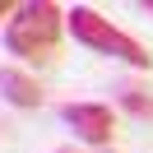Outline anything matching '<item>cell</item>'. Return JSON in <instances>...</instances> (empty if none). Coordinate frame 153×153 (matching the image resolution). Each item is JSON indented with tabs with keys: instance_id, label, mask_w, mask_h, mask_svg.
Segmentation results:
<instances>
[{
	"instance_id": "obj_1",
	"label": "cell",
	"mask_w": 153,
	"mask_h": 153,
	"mask_svg": "<svg viewBox=\"0 0 153 153\" xmlns=\"http://www.w3.org/2000/svg\"><path fill=\"white\" fill-rule=\"evenodd\" d=\"M60 33H65V10L56 0H23L5 23V51L28 65H47L60 51Z\"/></svg>"
},
{
	"instance_id": "obj_2",
	"label": "cell",
	"mask_w": 153,
	"mask_h": 153,
	"mask_svg": "<svg viewBox=\"0 0 153 153\" xmlns=\"http://www.w3.org/2000/svg\"><path fill=\"white\" fill-rule=\"evenodd\" d=\"M65 28H70V37H74L79 47L97 51V56H116V60H125V65H134V70H153L149 47L134 42L130 33H121L111 19H102L93 5H74V10H65Z\"/></svg>"
},
{
	"instance_id": "obj_3",
	"label": "cell",
	"mask_w": 153,
	"mask_h": 153,
	"mask_svg": "<svg viewBox=\"0 0 153 153\" xmlns=\"http://www.w3.org/2000/svg\"><path fill=\"white\" fill-rule=\"evenodd\" d=\"M60 121L74 130L79 144H88V149H107V144L116 139V111L107 102H65L60 107Z\"/></svg>"
},
{
	"instance_id": "obj_4",
	"label": "cell",
	"mask_w": 153,
	"mask_h": 153,
	"mask_svg": "<svg viewBox=\"0 0 153 153\" xmlns=\"http://www.w3.org/2000/svg\"><path fill=\"white\" fill-rule=\"evenodd\" d=\"M0 97L10 107H19V111H37V107L47 102L37 74H28L23 65H0Z\"/></svg>"
},
{
	"instance_id": "obj_5",
	"label": "cell",
	"mask_w": 153,
	"mask_h": 153,
	"mask_svg": "<svg viewBox=\"0 0 153 153\" xmlns=\"http://www.w3.org/2000/svg\"><path fill=\"white\" fill-rule=\"evenodd\" d=\"M121 107H125L130 116H139V121H153V93H149L144 84H125V88H121Z\"/></svg>"
},
{
	"instance_id": "obj_6",
	"label": "cell",
	"mask_w": 153,
	"mask_h": 153,
	"mask_svg": "<svg viewBox=\"0 0 153 153\" xmlns=\"http://www.w3.org/2000/svg\"><path fill=\"white\" fill-rule=\"evenodd\" d=\"M5 14H14V5H5V0H0V19H5Z\"/></svg>"
},
{
	"instance_id": "obj_7",
	"label": "cell",
	"mask_w": 153,
	"mask_h": 153,
	"mask_svg": "<svg viewBox=\"0 0 153 153\" xmlns=\"http://www.w3.org/2000/svg\"><path fill=\"white\" fill-rule=\"evenodd\" d=\"M139 10H144V14H153V0H144V5H139Z\"/></svg>"
},
{
	"instance_id": "obj_8",
	"label": "cell",
	"mask_w": 153,
	"mask_h": 153,
	"mask_svg": "<svg viewBox=\"0 0 153 153\" xmlns=\"http://www.w3.org/2000/svg\"><path fill=\"white\" fill-rule=\"evenodd\" d=\"M56 153H79V149H56Z\"/></svg>"
}]
</instances>
